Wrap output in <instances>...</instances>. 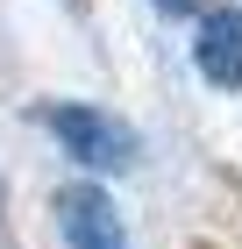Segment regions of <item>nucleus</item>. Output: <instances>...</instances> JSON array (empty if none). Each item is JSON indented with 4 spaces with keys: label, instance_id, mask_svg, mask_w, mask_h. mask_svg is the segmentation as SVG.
Listing matches in <instances>:
<instances>
[{
    "label": "nucleus",
    "instance_id": "1",
    "mask_svg": "<svg viewBox=\"0 0 242 249\" xmlns=\"http://www.w3.org/2000/svg\"><path fill=\"white\" fill-rule=\"evenodd\" d=\"M43 121H50V135L86 164V171H129L135 164V128L114 121V114H100V107L57 100V107H43Z\"/></svg>",
    "mask_w": 242,
    "mask_h": 249
},
{
    "label": "nucleus",
    "instance_id": "2",
    "mask_svg": "<svg viewBox=\"0 0 242 249\" xmlns=\"http://www.w3.org/2000/svg\"><path fill=\"white\" fill-rule=\"evenodd\" d=\"M57 228L72 249H129V228L100 185H64L57 192Z\"/></svg>",
    "mask_w": 242,
    "mask_h": 249
},
{
    "label": "nucleus",
    "instance_id": "3",
    "mask_svg": "<svg viewBox=\"0 0 242 249\" xmlns=\"http://www.w3.org/2000/svg\"><path fill=\"white\" fill-rule=\"evenodd\" d=\"M192 64H200L206 86H242V7H214V15L200 21Z\"/></svg>",
    "mask_w": 242,
    "mask_h": 249
},
{
    "label": "nucleus",
    "instance_id": "4",
    "mask_svg": "<svg viewBox=\"0 0 242 249\" xmlns=\"http://www.w3.org/2000/svg\"><path fill=\"white\" fill-rule=\"evenodd\" d=\"M157 7H164V15H192L200 0H157Z\"/></svg>",
    "mask_w": 242,
    "mask_h": 249
},
{
    "label": "nucleus",
    "instance_id": "5",
    "mask_svg": "<svg viewBox=\"0 0 242 249\" xmlns=\"http://www.w3.org/2000/svg\"><path fill=\"white\" fill-rule=\"evenodd\" d=\"M0 213H7V207H0ZM0 249H7V221H0Z\"/></svg>",
    "mask_w": 242,
    "mask_h": 249
}]
</instances>
